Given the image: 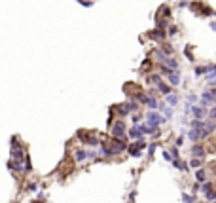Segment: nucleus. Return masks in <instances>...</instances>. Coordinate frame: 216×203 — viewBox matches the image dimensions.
<instances>
[{"label": "nucleus", "mask_w": 216, "mask_h": 203, "mask_svg": "<svg viewBox=\"0 0 216 203\" xmlns=\"http://www.w3.org/2000/svg\"><path fill=\"white\" fill-rule=\"evenodd\" d=\"M146 120H148L150 127H154V129H157L161 123H165V116H161L159 112H154V110L146 114Z\"/></svg>", "instance_id": "1"}, {"label": "nucleus", "mask_w": 216, "mask_h": 203, "mask_svg": "<svg viewBox=\"0 0 216 203\" xmlns=\"http://www.w3.org/2000/svg\"><path fill=\"white\" fill-rule=\"evenodd\" d=\"M110 133H112L114 139H123V137H125V122H123V120L114 122L112 127H110Z\"/></svg>", "instance_id": "2"}, {"label": "nucleus", "mask_w": 216, "mask_h": 203, "mask_svg": "<svg viewBox=\"0 0 216 203\" xmlns=\"http://www.w3.org/2000/svg\"><path fill=\"white\" fill-rule=\"evenodd\" d=\"M146 148V142H144V139H140V140H135L133 144H129L127 146V152L131 156H135V158H138L140 154H142V150Z\"/></svg>", "instance_id": "3"}, {"label": "nucleus", "mask_w": 216, "mask_h": 203, "mask_svg": "<svg viewBox=\"0 0 216 203\" xmlns=\"http://www.w3.org/2000/svg\"><path fill=\"white\" fill-rule=\"evenodd\" d=\"M192 114H193V118L195 120H203L205 116H207V107H192V110H190Z\"/></svg>", "instance_id": "4"}, {"label": "nucleus", "mask_w": 216, "mask_h": 203, "mask_svg": "<svg viewBox=\"0 0 216 203\" xmlns=\"http://www.w3.org/2000/svg\"><path fill=\"white\" fill-rule=\"evenodd\" d=\"M190 154H192V156H195L197 160H201V158H205V148H203L201 144H193V146H192V150H190Z\"/></svg>", "instance_id": "5"}, {"label": "nucleus", "mask_w": 216, "mask_h": 203, "mask_svg": "<svg viewBox=\"0 0 216 203\" xmlns=\"http://www.w3.org/2000/svg\"><path fill=\"white\" fill-rule=\"evenodd\" d=\"M129 139H135V140H140V139H142V131H140L138 125H133V127L129 129Z\"/></svg>", "instance_id": "6"}, {"label": "nucleus", "mask_w": 216, "mask_h": 203, "mask_svg": "<svg viewBox=\"0 0 216 203\" xmlns=\"http://www.w3.org/2000/svg\"><path fill=\"white\" fill-rule=\"evenodd\" d=\"M201 103H203V107H207V105H210L212 103V91H203V95H201Z\"/></svg>", "instance_id": "7"}, {"label": "nucleus", "mask_w": 216, "mask_h": 203, "mask_svg": "<svg viewBox=\"0 0 216 203\" xmlns=\"http://www.w3.org/2000/svg\"><path fill=\"white\" fill-rule=\"evenodd\" d=\"M167 76H169V84H171V85H178V84H180V76H178V72H176V70L169 72Z\"/></svg>", "instance_id": "8"}, {"label": "nucleus", "mask_w": 216, "mask_h": 203, "mask_svg": "<svg viewBox=\"0 0 216 203\" xmlns=\"http://www.w3.org/2000/svg\"><path fill=\"white\" fill-rule=\"evenodd\" d=\"M157 91H159V93H163V95H171V87H169L167 84H163V82H159V84H157Z\"/></svg>", "instance_id": "9"}, {"label": "nucleus", "mask_w": 216, "mask_h": 203, "mask_svg": "<svg viewBox=\"0 0 216 203\" xmlns=\"http://www.w3.org/2000/svg\"><path fill=\"white\" fill-rule=\"evenodd\" d=\"M167 105H169V107H173V108L178 105V95H176V93H173V95H167Z\"/></svg>", "instance_id": "10"}, {"label": "nucleus", "mask_w": 216, "mask_h": 203, "mask_svg": "<svg viewBox=\"0 0 216 203\" xmlns=\"http://www.w3.org/2000/svg\"><path fill=\"white\" fill-rule=\"evenodd\" d=\"M154 57H155V61H159V65H165V63H167V59H169L165 53H161V52H155V53H154Z\"/></svg>", "instance_id": "11"}, {"label": "nucleus", "mask_w": 216, "mask_h": 203, "mask_svg": "<svg viewBox=\"0 0 216 203\" xmlns=\"http://www.w3.org/2000/svg\"><path fill=\"white\" fill-rule=\"evenodd\" d=\"M138 127H140V131H142V135H150V133H155V131H157V129H154V127H150L148 123H140Z\"/></svg>", "instance_id": "12"}, {"label": "nucleus", "mask_w": 216, "mask_h": 203, "mask_svg": "<svg viewBox=\"0 0 216 203\" xmlns=\"http://www.w3.org/2000/svg\"><path fill=\"white\" fill-rule=\"evenodd\" d=\"M150 38H154V40H157V42H161L165 38V32L163 30H154V32H150Z\"/></svg>", "instance_id": "13"}, {"label": "nucleus", "mask_w": 216, "mask_h": 203, "mask_svg": "<svg viewBox=\"0 0 216 203\" xmlns=\"http://www.w3.org/2000/svg\"><path fill=\"white\" fill-rule=\"evenodd\" d=\"M188 139L193 140V142H197V140L201 139V137H199V131H197V129H190V131H188Z\"/></svg>", "instance_id": "14"}, {"label": "nucleus", "mask_w": 216, "mask_h": 203, "mask_svg": "<svg viewBox=\"0 0 216 203\" xmlns=\"http://www.w3.org/2000/svg\"><path fill=\"white\" fill-rule=\"evenodd\" d=\"M161 53H165V55L169 57L171 53H175V47H171L169 44H163V46H161Z\"/></svg>", "instance_id": "15"}, {"label": "nucleus", "mask_w": 216, "mask_h": 203, "mask_svg": "<svg viewBox=\"0 0 216 203\" xmlns=\"http://www.w3.org/2000/svg\"><path fill=\"white\" fill-rule=\"evenodd\" d=\"M165 67H167V69H171V70H178V63H176L175 59H171V57L167 59V63H165Z\"/></svg>", "instance_id": "16"}, {"label": "nucleus", "mask_w": 216, "mask_h": 203, "mask_svg": "<svg viewBox=\"0 0 216 203\" xmlns=\"http://www.w3.org/2000/svg\"><path fill=\"white\" fill-rule=\"evenodd\" d=\"M173 167H176V169H180V171H188V165L182 163L180 160H173Z\"/></svg>", "instance_id": "17"}, {"label": "nucleus", "mask_w": 216, "mask_h": 203, "mask_svg": "<svg viewBox=\"0 0 216 203\" xmlns=\"http://www.w3.org/2000/svg\"><path fill=\"white\" fill-rule=\"evenodd\" d=\"M208 203H212V201H216V190H210V192H207L205 195H203Z\"/></svg>", "instance_id": "18"}, {"label": "nucleus", "mask_w": 216, "mask_h": 203, "mask_svg": "<svg viewBox=\"0 0 216 203\" xmlns=\"http://www.w3.org/2000/svg\"><path fill=\"white\" fill-rule=\"evenodd\" d=\"M195 178H197V182H205V180H207V173H205L203 169H199V171L195 173Z\"/></svg>", "instance_id": "19"}, {"label": "nucleus", "mask_w": 216, "mask_h": 203, "mask_svg": "<svg viewBox=\"0 0 216 203\" xmlns=\"http://www.w3.org/2000/svg\"><path fill=\"white\" fill-rule=\"evenodd\" d=\"M212 188H214V184H210V182H205V184H203V186H201L199 190H201V194L205 195V194H207V192H210Z\"/></svg>", "instance_id": "20"}, {"label": "nucleus", "mask_w": 216, "mask_h": 203, "mask_svg": "<svg viewBox=\"0 0 216 203\" xmlns=\"http://www.w3.org/2000/svg\"><path fill=\"white\" fill-rule=\"evenodd\" d=\"M205 80H207V82H212V80H216V65L210 69V72L207 74V78H205Z\"/></svg>", "instance_id": "21"}, {"label": "nucleus", "mask_w": 216, "mask_h": 203, "mask_svg": "<svg viewBox=\"0 0 216 203\" xmlns=\"http://www.w3.org/2000/svg\"><path fill=\"white\" fill-rule=\"evenodd\" d=\"M146 105H148L150 108H157V99H155V97H148Z\"/></svg>", "instance_id": "22"}, {"label": "nucleus", "mask_w": 216, "mask_h": 203, "mask_svg": "<svg viewBox=\"0 0 216 203\" xmlns=\"http://www.w3.org/2000/svg\"><path fill=\"white\" fill-rule=\"evenodd\" d=\"M182 201H184V203H193V201H195V195H192V194H182Z\"/></svg>", "instance_id": "23"}, {"label": "nucleus", "mask_w": 216, "mask_h": 203, "mask_svg": "<svg viewBox=\"0 0 216 203\" xmlns=\"http://www.w3.org/2000/svg\"><path fill=\"white\" fill-rule=\"evenodd\" d=\"M195 101H197V97H195L193 93H190V95H188V103H186V105H188V107H193Z\"/></svg>", "instance_id": "24"}, {"label": "nucleus", "mask_w": 216, "mask_h": 203, "mask_svg": "<svg viewBox=\"0 0 216 203\" xmlns=\"http://www.w3.org/2000/svg\"><path fill=\"white\" fill-rule=\"evenodd\" d=\"M150 82H152V84H155V85H157V84H159V82H161V76H159V74H152V76H150Z\"/></svg>", "instance_id": "25"}, {"label": "nucleus", "mask_w": 216, "mask_h": 203, "mask_svg": "<svg viewBox=\"0 0 216 203\" xmlns=\"http://www.w3.org/2000/svg\"><path fill=\"white\" fill-rule=\"evenodd\" d=\"M201 165H203V162H201V160H197V158L190 162V167H201Z\"/></svg>", "instance_id": "26"}, {"label": "nucleus", "mask_w": 216, "mask_h": 203, "mask_svg": "<svg viewBox=\"0 0 216 203\" xmlns=\"http://www.w3.org/2000/svg\"><path fill=\"white\" fill-rule=\"evenodd\" d=\"M169 154H173V160H178V148L175 146V148H173V150L169 152Z\"/></svg>", "instance_id": "27"}, {"label": "nucleus", "mask_w": 216, "mask_h": 203, "mask_svg": "<svg viewBox=\"0 0 216 203\" xmlns=\"http://www.w3.org/2000/svg\"><path fill=\"white\" fill-rule=\"evenodd\" d=\"M182 142H184V137H182V135H180V137H178V139H176V140H175V146H176V148H178V146H182Z\"/></svg>", "instance_id": "28"}, {"label": "nucleus", "mask_w": 216, "mask_h": 203, "mask_svg": "<svg viewBox=\"0 0 216 203\" xmlns=\"http://www.w3.org/2000/svg\"><path fill=\"white\" fill-rule=\"evenodd\" d=\"M176 30H178L176 27H169V32H167V34H169V36H175V34H176Z\"/></svg>", "instance_id": "29"}, {"label": "nucleus", "mask_w": 216, "mask_h": 203, "mask_svg": "<svg viewBox=\"0 0 216 203\" xmlns=\"http://www.w3.org/2000/svg\"><path fill=\"white\" fill-rule=\"evenodd\" d=\"M163 158H165L167 162H173V156L169 154V152H163Z\"/></svg>", "instance_id": "30"}, {"label": "nucleus", "mask_w": 216, "mask_h": 203, "mask_svg": "<svg viewBox=\"0 0 216 203\" xmlns=\"http://www.w3.org/2000/svg\"><path fill=\"white\" fill-rule=\"evenodd\" d=\"M157 27H159V29H163V27H165V21H163V19H159V21H157Z\"/></svg>", "instance_id": "31"}, {"label": "nucleus", "mask_w": 216, "mask_h": 203, "mask_svg": "<svg viewBox=\"0 0 216 203\" xmlns=\"http://www.w3.org/2000/svg\"><path fill=\"white\" fill-rule=\"evenodd\" d=\"M212 103L216 105V91H212Z\"/></svg>", "instance_id": "32"}, {"label": "nucleus", "mask_w": 216, "mask_h": 203, "mask_svg": "<svg viewBox=\"0 0 216 203\" xmlns=\"http://www.w3.org/2000/svg\"><path fill=\"white\" fill-rule=\"evenodd\" d=\"M208 84H210V85H216V80H212V82H208Z\"/></svg>", "instance_id": "33"}, {"label": "nucleus", "mask_w": 216, "mask_h": 203, "mask_svg": "<svg viewBox=\"0 0 216 203\" xmlns=\"http://www.w3.org/2000/svg\"><path fill=\"white\" fill-rule=\"evenodd\" d=\"M214 186H216V182H214Z\"/></svg>", "instance_id": "34"}, {"label": "nucleus", "mask_w": 216, "mask_h": 203, "mask_svg": "<svg viewBox=\"0 0 216 203\" xmlns=\"http://www.w3.org/2000/svg\"><path fill=\"white\" fill-rule=\"evenodd\" d=\"M214 203H216V201H214Z\"/></svg>", "instance_id": "35"}]
</instances>
